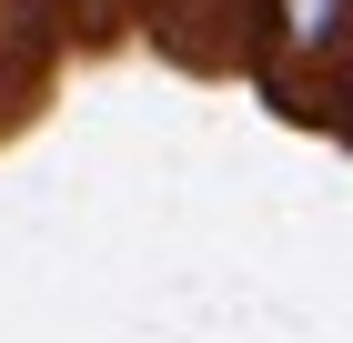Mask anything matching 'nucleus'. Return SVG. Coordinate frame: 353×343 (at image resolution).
Listing matches in <instances>:
<instances>
[{"mask_svg": "<svg viewBox=\"0 0 353 343\" xmlns=\"http://www.w3.org/2000/svg\"><path fill=\"white\" fill-rule=\"evenodd\" d=\"M353 61V0H263V71L293 91L303 71L323 81Z\"/></svg>", "mask_w": 353, "mask_h": 343, "instance_id": "1", "label": "nucleus"}, {"mask_svg": "<svg viewBox=\"0 0 353 343\" xmlns=\"http://www.w3.org/2000/svg\"><path fill=\"white\" fill-rule=\"evenodd\" d=\"M10 10H61V0H10Z\"/></svg>", "mask_w": 353, "mask_h": 343, "instance_id": "2", "label": "nucleus"}, {"mask_svg": "<svg viewBox=\"0 0 353 343\" xmlns=\"http://www.w3.org/2000/svg\"><path fill=\"white\" fill-rule=\"evenodd\" d=\"M0 10H10V0H0Z\"/></svg>", "mask_w": 353, "mask_h": 343, "instance_id": "3", "label": "nucleus"}]
</instances>
